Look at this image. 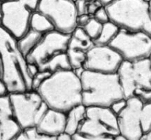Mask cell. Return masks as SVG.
Wrapping results in <instances>:
<instances>
[{
    "instance_id": "cell-27",
    "label": "cell",
    "mask_w": 151,
    "mask_h": 140,
    "mask_svg": "<svg viewBox=\"0 0 151 140\" xmlns=\"http://www.w3.org/2000/svg\"><path fill=\"white\" fill-rule=\"evenodd\" d=\"M94 19L101 24L104 25L105 23L110 22V17H109L108 13H107V9L104 6H101L96 12L93 16Z\"/></svg>"
},
{
    "instance_id": "cell-1",
    "label": "cell",
    "mask_w": 151,
    "mask_h": 140,
    "mask_svg": "<svg viewBox=\"0 0 151 140\" xmlns=\"http://www.w3.org/2000/svg\"><path fill=\"white\" fill-rule=\"evenodd\" d=\"M26 57L19 49L17 39L0 26V80L9 93L32 90Z\"/></svg>"
},
{
    "instance_id": "cell-25",
    "label": "cell",
    "mask_w": 151,
    "mask_h": 140,
    "mask_svg": "<svg viewBox=\"0 0 151 140\" xmlns=\"http://www.w3.org/2000/svg\"><path fill=\"white\" fill-rule=\"evenodd\" d=\"M51 75V73L47 71H40L32 78L31 88L32 90H37L41 84Z\"/></svg>"
},
{
    "instance_id": "cell-2",
    "label": "cell",
    "mask_w": 151,
    "mask_h": 140,
    "mask_svg": "<svg viewBox=\"0 0 151 140\" xmlns=\"http://www.w3.org/2000/svg\"><path fill=\"white\" fill-rule=\"evenodd\" d=\"M48 108L68 113L82 104V83L73 70H63L51 75L37 90Z\"/></svg>"
},
{
    "instance_id": "cell-33",
    "label": "cell",
    "mask_w": 151,
    "mask_h": 140,
    "mask_svg": "<svg viewBox=\"0 0 151 140\" xmlns=\"http://www.w3.org/2000/svg\"><path fill=\"white\" fill-rule=\"evenodd\" d=\"M27 72H28L29 75L30 76L31 79L40 71V68L36 64L33 63H27Z\"/></svg>"
},
{
    "instance_id": "cell-17",
    "label": "cell",
    "mask_w": 151,
    "mask_h": 140,
    "mask_svg": "<svg viewBox=\"0 0 151 140\" xmlns=\"http://www.w3.org/2000/svg\"><path fill=\"white\" fill-rule=\"evenodd\" d=\"M93 46V41L87 35L82 27H76L70 35L68 48L88 53Z\"/></svg>"
},
{
    "instance_id": "cell-36",
    "label": "cell",
    "mask_w": 151,
    "mask_h": 140,
    "mask_svg": "<svg viewBox=\"0 0 151 140\" xmlns=\"http://www.w3.org/2000/svg\"><path fill=\"white\" fill-rule=\"evenodd\" d=\"M99 1L101 2V4L103 5V6L106 7L107 6V5H110V4L113 3V2L117 1V0H99Z\"/></svg>"
},
{
    "instance_id": "cell-19",
    "label": "cell",
    "mask_w": 151,
    "mask_h": 140,
    "mask_svg": "<svg viewBox=\"0 0 151 140\" xmlns=\"http://www.w3.org/2000/svg\"><path fill=\"white\" fill-rule=\"evenodd\" d=\"M42 36L43 34L30 29L22 37L17 39L19 49L25 57L41 40Z\"/></svg>"
},
{
    "instance_id": "cell-23",
    "label": "cell",
    "mask_w": 151,
    "mask_h": 140,
    "mask_svg": "<svg viewBox=\"0 0 151 140\" xmlns=\"http://www.w3.org/2000/svg\"><path fill=\"white\" fill-rule=\"evenodd\" d=\"M141 125L143 134L151 129V102L143 104L141 110Z\"/></svg>"
},
{
    "instance_id": "cell-4",
    "label": "cell",
    "mask_w": 151,
    "mask_h": 140,
    "mask_svg": "<svg viewBox=\"0 0 151 140\" xmlns=\"http://www.w3.org/2000/svg\"><path fill=\"white\" fill-rule=\"evenodd\" d=\"M105 8L110 21L120 29L144 32L151 36L148 0H117Z\"/></svg>"
},
{
    "instance_id": "cell-24",
    "label": "cell",
    "mask_w": 151,
    "mask_h": 140,
    "mask_svg": "<svg viewBox=\"0 0 151 140\" xmlns=\"http://www.w3.org/2000/svg\"><path fill=\"white\" fill-rule=\"evenodd\" d=\"M102 24L99 22L93 17H92V19L90 20L89 22L82 28L84 29L87 35L94 42L99 36L101 29H102Z\"/></svg>"
},
{
    "instance_id": "cell-9",
    "label": "cell",
    "mask_w": 151,
    "mask_h": 140,
    "mask_svg": "<svg viewBox=\"0 0 151 140\" xmlns=\"http://www.w3.org/2000/svg\"><path fill=\"white\" fill-rule=\"evenodd\" d=\"M38 11L46 16L55 30L70 34L77 27V13L72 0H41Z\"/></svg>"
},
{
    "instance_id": "cell-12",
    "label": "cell",
    "mask_w": 151,
    "mask_h": 140,
    "mask_svg": "<svg viewBox=\"0 0 151 140\" xmlns=\"http://www.w3.org/2000/svg\"><path fill=\"white\" fill-rule=\"evenodd\" d=\"M122 56L110 45H94L87 53L85 70L101 74H116L123 62Z\"/></svg>"
},
{
    "instance_id": "cell-32",
    "label": "cell",
    "mask_w": 151,
    "mask_h": 140,
    "mask_svg": "<svg viewBox=\"0 0 151 140\" xmlns=\"http://www.w3.org/2000/svg\"><path fill=\"white\" fill-rule=\"evenodd\" d=\"M92 16H91L90 14H83V15L78 16L77 19H76V23H77V27H83L88 24L90 22V20L92 19Z\"/></svg>"
},
{
    "instance_id": "cell-11",
    "label": "cell",
    "mask_w": 151,
    "mask_h": 140,
    "mask_svg": "<svg viewBox=\"0 0 151 140\" xmlns=\"http://www.w3.org/2000/svg\"><path fill=\"white\" fill-rule=\"evenodd\" d=\"M32 13L17 0L2 3L1 26L14 38L20 39L30 30Z\"/></svg>"
},
{
    "instance_id": "cell-7",
    "label": "cell",
    "mask_w": 151,
    "mask_h": 140,
    "mask_svg": "<svg viewBox=\"0 0 151 140\" xmlns=\"http://www.w3.org/2000/svg\"><path fill=\"white\" fill-rule=\"evenodd\" d=\"M110 46L122 56L124 61L143 60L150 56L151 36L144 32L120 29Z\"/></svg>"
},
{
    "instance_id": "cell-42",
    "label": "cell",
    "mask_w": 151,
    "mask_h": 140,
    "mask_svg": "<svg viewBox=\"0 0 151 140\" xmlns=\"http://www.w3.org/2000/svg\"><path fill=\"white\" fill-rule=\"evenodd\" d=\"M85 1H86V2H91V1H93V0H85Z\"/></svg>"
},
{
    "instance_id": "cell-40",
    "label": "cell",
    "mask_w": 151,
    "mask_h": 140,
    "mask_svg": "<svg viewBox=\"0 0 151 140\" xmlns=\"http://www.w3.org/2000/svg\"><path fill=\"white\" fill-rule=\"evenodd\" d=\"M148 3H149V11H150V14L151 17V0L148 1Z\"/></svg>"
},
{
    "instance_id": "cell-37",
    "label": "cell",
    "mask_w": 151,
    "mask_h": 140,
    "mask_svg": "<svg viewBox=\"0 0 151 140\" xmlns=\"http://www.w3.org/2000/svg\"><path fill=\"white\" fill-rule=\"evenodd\" d=\"M140 140H151V129L148 132L144 134Z\"/></svg>"
},
{
    "instance_id": "cell-18",
    "label": "cell",
    "mask_w": 151,
    "mask_h": 140,
    "mask_svg": "<svg viewBox=\"0 0 151 140\" xmlns=\"http://www.w3.org/2000/svg\"><path fill=\"white\" fill-rule=\"evenodd\" d=\"M30 29L43 35L56 30L50 20L45 14L38 11L32 13L30 16Z\"/></svg>"
},
{
    "instance_id": "cell-15",
    "label": "cell",
    "mask_w": 151,
    "mask_h": 140,
    "mask_svg": "<svg viewBox=\"0 0 151 140\" xmlns=\"http://www.w3.org/2000/svg\"><path fill=\"white\" fill-rule=\"evenodd\" d=\"M66 113L48 108L40 119L36 129L40 134L51 137H56L65 132Z\"/></svg>"
},
{
    "instance_id": "cell-10",
    "label": "cell",
    "mask_w": 151,
    "mask_h": 140,
    "mask_svg": "<svg viewBox=\"0 0 151 140\" xmlns=\"http://www.w3.org/2000/svg\"><path fill=\"white\" fill-rule=\"evenodd\" d=\"M70 35L57 30L44 34L33 51L26 56L27 62L36 64L40 68L56 56L67 52Z\"/></svg>"
},
{
    "instance_id": "cell-45",
    "label": "cell",
    "mask_w": 151,
    "mask_h": 140,
    "mask_svg": "<svg viewBox=\"0 0 151 140\" xmlns=\"http://www.w3.org/2000/svg\"><path fill=\"white\" fill-rule=\"evenodd\" d=\"M148 1H149V0H148Z\"/></svg>"
},
{
    "instance_id": "cell-14",
    "label": "cell",
    "mask_w": 151,
    "mask_h": 140,
    "mask_svg": "<svg viewBox=\"0 0 151 140\" xmlns=\"http://www.w3.org/2000/svg\"><path fill=\"white\" fill-rule=\"evenodd\" d=\"M22 131L17 122L9 95L0 98V140H14Z\"/></svg>"
},
{
    "instance_id": "cell-8",
    "label": "cell",
    "mask_w": 151,
    "mask_h": 140,
    "mask_svg": "<svg viewBox=\"0 0 151 140\" xmlns=\"http://www.w3.org/2000/svg\"><path fill=\"white\" fill-rule=\"evenodd\" d=\"M116 74L126 100L133 97L136 89H151L150 58L136 62L123 61Z\"/></svg>"
},
{
    "instance_id": "cell-20",
    "label": "cell",
    "mask_w": 151,
    "mask_h": 140,
    "mask_svg": "<svg viewBox=\"0 0 151 140\" xmlns=\"http://www.w3.org/2000/svg\"><path fill=\"white\" fill-rule=\"evenodd\" d=\"M120 28L112 22H108L103 25L102 29L99 37L94 41V45H110L115 39Z\"/></svg>"
},
{
    "instance_id": "cell-39",
    "label": "cell",
    "mask_w": 151,
    "mask_h": 140,
    "mask_svg": "<svg viewBox=\"0 0 151 140\" xmlns=\"http://www.w3.org/2000/svg\"><path fill=\"white\" fill-rule=\"evenodd\" d=\"M2 23V3L0 2V26Z\"/></svg>"
},
{
    "instance_id": "cell-16",
    "label": "cell",
    "mask_w": 151,
    "mask_h": 140,
    "mask_svg": "<svg viewBox=\"0 0 151 140\" xmlns=\"http://www.w3.org/2000/svg\"><path fill=\"white\" fill-rule=\"evenodd\" d=\"M87 116V107L80 104L75 106L66 113L65 132L73 136L78 132Z\"/></svg>"
},
{
    "instance_id": "cell-34",
    "label": "cell",
    "mask_w": 151,
    "mask_h": 140,
    "mask_svg": "<svg viewBox=\"0 0 151 140\" xmlns=\"http://www.w3.org/2000/svg\"><path fill=\"white\" fill-rule=\"evenodd\" d=\"M9 91L8 90V87L5 85V83L0 80V98L1 97H5L9 95Z\"/></svg>"
},
{
    "instance_id": "cell-30",
    "label": "cell",
    "mask_w": 151,
    "mask_h": 140,
    "mask_svg": "<svg viewBox=\"0 0 151 140\" xmlns=\"http://www.w3.org/2000/svg\"><path fill=\"white\" fill-rule=\"evenodd\" d=\"M20 3L28 8L32 12H34L38 10V7L41 0H17Z\"/></svg>"
},
{
    "instance_id": "cell-29",
    "label": "cell",
    "mask_w": 151,
    "mask_h": 140,
    "mask_svg": "<svg viewBox=\"0 0 151 140\" xmlns=\"http://www.w3.org/2000/svg\"><path fill=\"white\" fill-rule=\"evenodd\" d=\"M74 3L78 16L88 14V2L85 0H76Z\"/></svg>"
},
{
    "instance_id": "cell-31",
    "label": "cell",
    "mask_w": 151,
    "mask_h": 140,
    "mask_svg": "<svg viewBox=\"0 0 151 140\" xmlns=\"http://www.w3.org/2000/svg\"><path fill=\"white\" fill-rule=\"evenodd\" d=\"M101 6L103 5L99 0H93L91 2H88V14L93 17Z\"/></svg>"
},
{
    "instance_id": "cell-21",
    "label": "cell",
    "mask_w": 151,
    "mask_h": 140,
    "mask_svg": "<svg viewBox=\"0 0 151 140\" xmlns=\"http://www.w3.org/2000/svg\"><path fill=\"white\" fill-rule=\"evenodd\" d=\"M67 54L72 70L83 68V65L86 60L87 53L68 48Z\"/></svg>"
},
{
    "instance_id": "cell-13",
    "label": "cell",
    "mask_w": 151,
    "mask_h": 140,
    "mask_svg": "<svg viewBox=\"0 0 151 140\" xmlns=\"http://www.w3.org/2000/svg\"><path fill=\"white\" fill-rule=\"evenodd\" d=\"M143 104L136 97L127 100V106L117 116L119 134L128 140H140L143 136L141 125V110Z\"/></svg>"
},
{
    "instance_id": "cell-28",
    "label": "cell",
    "mask_w": 151,
    "mask_h": 140,
    "mask_svg": "<svg viewBox=\"0 0 151 140\" xmlns=\"http://www.w3.org/2000/svg\"><path fill=\"white\" fill-rule=\"evenodd\" d=\"M127 106V100L126 99H122V100L116 101L110 105V109L112 110L113 113H115L116 116H118L120 113L123 111L124 108Z\"/></svg>"
},
{
    "instance_id": "cell-44",
    "label": "cell",
    "mask_w": 151,
    "mask_h": 140,
    "mask_svg": "<svg viewBox=\"0 0 151 140\" xmlns=\"http://www.w3.org/2000/svg\"><path fill=\"white\" fill-rule=\"evenodd\" d=\"M72 1H73V2H75V1H76V0H72Z\"/></svg>"
},
{
    "instance_id": "cell-26",
    "label": "cell",
    "mask_w": 151,
    "mask_h": 140,
    "mask_svg": "<svg viewBox=\"0 0 151 140\" xmlns=\"http://www.w3.org/2000/svg\"><path fill=\"white\" fill-rule=\"evenodd\" d=\"M133 97L139 99L142 104H147L151 102V89H136L133 93Z\"/></svg>"
},
{
    "instance_id": "cell-38",
    "label": "cell",
    "mask_w": 151,
    "mask_h": 140,
    "mask_svg": "<svg viewBox=\"0 0 151 140\" xmlns=\"http://www.w3.org/2000/svg\"><path fill=\"white\" fill-rule=\"evenodd\" d=\"M113 140H128L127 138H125L124 136H123L121 134H119L118 136L115 137V138L113 139Z\"/></svg>"
},
{
    "instance_id": "cell-22",
    "label": "cell",
    "mask_w": 151,
    "mask_h": 140,
    "mask_svg": "<svg viewBox=\"0 0 151 140\" xmlns=\"http://www.w3.org/2000/svg\"><path fill=\"white\" fill-rule=\"evenodd\" d=\"M55 138L40 134L35 128L22 130L14 140H55Z\"/></svg>"
},
{
    "instance_id": "cell-5",
    "label": "cell",
    "mask_w": 151,
    "mask_h": 140,
    "mask_svg": "<svg viewBox=\"0 0 151 140\" xmlns=\"http://www.w3.org/2000/svg\"><path fill=\"white\" fill-rule=\"evenodd\" d=\"M119 134L117 116L110 108H87V116L73 140H113Z\"/></svg>"
},
{
    "instance_id": "cell-6",
    "label": "cell",
    "mask_w": 151,
    "mask_h": 140,
    "mask_svg": "<svg viewBox=\"0 0 151 140\" xmlns=\"http://www.w3.org/2000/svg\"><path fill=\"white\" fill-rule=\"evenodd\" d=\"M11 108L22 130L35 128L48 107L37 90L9 94Z\"/></svg>"
},
{
    "instance_id": "cell-41",
    "label": "cell",
    "mask_w": 151,
    "mask_h": 140,
    "mask_svg": "<svg viewBox=\"0 0 151 140\" xmlns=\"http://www.w3.org/2000/svg\"><path fill=\"white\" fill-rule=\"evenodd\" d=\"M10 1H13V0H0V2H1V3H4V2H10Z\"/></svg>"
},
{
    "instance_id": "cell-35",
    "label": "cell",
    "mask_w": 151,
    "mask_h": 140,
    "mask_svg": "<svg viewBox=\"0 0 151 140\" xmlns=\"http://www.w3.org/2000/svg\"><path fill=\"white\" fill-rule=\"evenodd\" d=\"M55 140H73V136L70 135V134H67L65 132H63L59 134V135H58L55 138Z\"/></svg>"
},
{
    "instance_id": "cell-43",
    "label": "cell",
    "mask_w": 151,
    "mask_h": 140,
    "mask_svg": "<svg viewBox=\"0 0 151 140\" xmlns=\"http://www.w3.org/2000/svg\"><path fill=\"white\" fill-rule=\"evenodd\" d=\"M150 60H151V54H150Z\"/></svg>"
},
{
    "instance_id": "cell-3",
    "label": "cell",
    "mask_w": 151,
    "mask_h": 140,
    "mask_svg": "<svg viewBox=\"0 0 151 140\" xmlns=\"http://www.w3.org/2000/svg\"><path fill=\"white\" fill-rule=\"evenodd\" d=\"M80 79L82 105L85 107L110 108L114 102L124 98L117 74L85 70Z\"/></svg>"
}]
</instances>
